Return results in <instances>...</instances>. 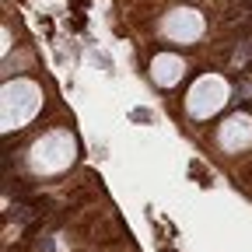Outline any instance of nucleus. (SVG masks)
<instances>
[{
  "label": "nucleus",
  "mask_w": 252,
  "mask_h": 252,
  "mask_svg": "<svg viewBox=\"0 0 252 252\" xmlns=\"http://www.w3.org/2000/svg\"><path fill=\"white\" fill-rule=\"evenodd\" d=\"M39 109H42V88L35 81L18 77V81L4 84V91H0V123H4L7 133L32 123Z\"/></svg>",
  "instance_id": "nucleus-1"
},
{
  "label": "nucleus",
  "mask_w": 252,
  "mask_h": 252,
  "mask_svg": "<svg viewBox=\"0 0 252 252\" xmlns=\"http://www.w3.org/2000/svg\"><path fill=\"white\" fill-rule=\"evenodd\" d=\"M74 158H77V140L70 130H49L28 147V165L39 175H56L63 168H70Z\"/></svg>",
  "instance_id": "nucleus-2"
},
{
  "label": "nucleus",
  "mask_w": 252,
  "mask_h": 252,
  "mask_svg": "<svg viewBox=\"0 0 252 252\" xmlns=\"http://www.w3.org/2000/svg\"><path fill=\"white\" fill-rule=\"evenodd\" d=\"M228 102V81L220 74H203L186 94V112L193 119H210L214 112H220Z\"/></svg>",
  "instance_id": "nucleus-3"
},
{
  "label": "nucleus",
  "mask_w": 252,
  "mask_h": 252,
  "mask_svg": "<svg viewBox=\"0 0 252 252\" xmlns=\"http://www.w3.org/2000/svg\"><path fill=\"white\" fill-rule=\"evenodd\" d=\"M203 28H207V21H203V14L196 7H172L161 18V35L168 42H182V46L196 42L203 35Z\"/></svg>",
  "instance_id": "nucleus-4"
},
{
  "label": "nucleus",
  "mask_w": 252,
  "mask_h": 252,
  "mask_svg": "<svg viewBox=\"0 0 252 252\" xmlns=\"http://www.w3.org/2000/svg\"><path fill=\"white\" fill-rule=\"evenodd\" d=\"M217 144L224 147L228 154H238L252 144V116L249 112H235L228 116L224 123H220V130H217Z\"/></svg>",
  "instance_id": "nucleus-5"
},
{
  "label": "nucleus",
  "mask_w": 252,
  "mask_h": 252,
  "mask_svg": "<svg viewBox=\"0 0 252 252\" xmlns=\"http://www.w3.org/2000/svg\"><path fill=\"white\" fill-rule=\"evenodd\" d=\"M182 74H186V60L175 56V53H158L151 60V77H154V84H161V88L179 84Z\"/></svg>",
  "instance_id": "nucleus-6"
}]
</instances>
